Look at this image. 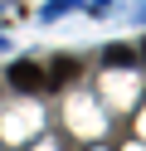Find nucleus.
Listing matches in <instances>:
<instances>
[{"label": "nucleus", "instance_id": "4", "mask_svg": "<svg viewBox=\"0 0 146 151\" xmlns=\"http://www.w3.org/2000/svg\"><path fill=\"white\" fill-rule=\"evenodd\" d=\"M141 59H146V44H141Z\"/></svg>", "mask_w": 146, "mask_h": 151}, {"label": "nucleus", "instance_id": "3", "mask_svg": "<svg viewBox=\"0 0 146 151\" xmlns=\"http://www.w3.org/2000/svg\"><path fill=\"white\" fill-rule=\"evenodd\" d=\"M73 73H78V63H73V59H54V68H49V83H68Z\"/></svg>", "mask_w": 146, "mask_h": 151}, {"label": "nucleus", "instance_id": "1", "mask_svg": "<svg viewBox=\"0 0 146 151\" xmlns=\"http://www.w3.org/2000/svg\"><path fill=\"white\" fill-rule=\"evenodd\" d=\"M10 83H15V88L19 93H39V88H44V73H39L34 68V63H29V59H15V63H10Z\"/></svg>", "mask_w": 146, "mask_h": 151}, {"label": "nucleus", "instance_id": "2", "mask_svg": "<svg viewBox=\"0 0 146 151\" xmlns=\"http://www.w3.org/2000/svg\"><path fill=\"white\" fill-rule=\"evenodd\" d=\"M132 49H127V44H112V49H107V68H132Z\"/></svg>", "mask_w": 146, "mask_h": 151}]
</instances>
